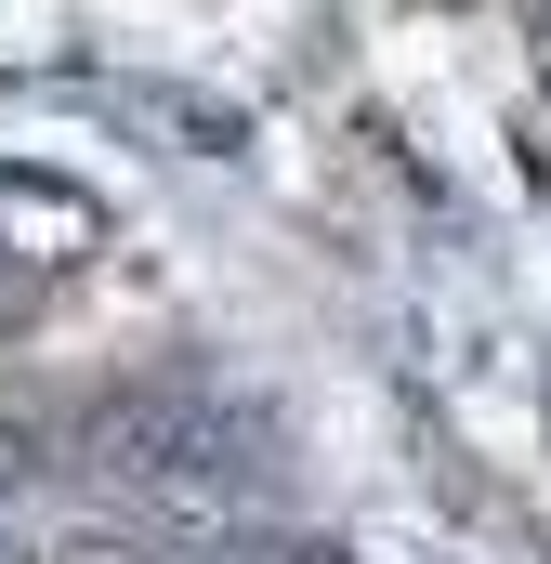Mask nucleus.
<instances>
[{
  "instance_id": "1",
  "label": "nucleus",
  "mask_w": 551,
  "mask_h": 564,
  "mask_svg": "<svg viewBox=\"0 0 551 564\" xmlns=\"http://www.w3.org/2000/svg\"><path fill=\"white\" fill-rule=\"evenodd\" d=\"M66 459H79V486H106L132 525L224 552L237 525H263V499L289 486V421H276L250 381L171 355V368L106 381V394L66 421Z\"/></svg>"
},
{
  "instance_id": "2",
  "label": "nucleus",
  "mask_w": 551,
  "mask_h": 564,
  "mask_svg": "<svg viewBox=\"0 0 551 564\" xmlns=\"http://www.w3.org/2000/svg\"><path fill=\"white\" fill-rule=\"evenodd\" d=\"M40 473H53V433H40V408H13V394H0V499H26Z\"/></svg>"
},
{
  "instance_id": "3",
  "label": "nucleus",
  "mask_w": 551,
  "mask_h": 564,
  "mask_svg": "<svg viewBox=\"0 0 551 564\" xmlns=\"http://www.w3.org/2000/svg\"><path fill=\"white\" fill-rule=\"evenodd\" d=\"M0 564H40V552H26V539H0Z\"/></svg>"
}]
</instances>
